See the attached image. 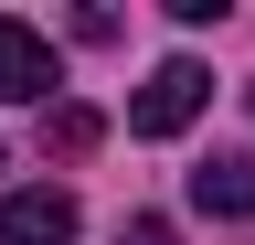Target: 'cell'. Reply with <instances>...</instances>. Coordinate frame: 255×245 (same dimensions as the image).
<instances>
[{
    "mask_svg": "<svg viewBox=\"0 0 255 245\" xmlns=\"http://www.w3.org/2000/svg\"><path fill=\"white\" fill-rule=\"evenodd\" d=\"M202 107H213V75L191 64V53H170V64H159V75L138 85V107H128V128H138V139H181V128H191Z\"/></svg>",
    "mask_w": 255,
    "mask_h": 245,
    "instance_id": "6da1fadb",
    "label": "cell"
},
{
    "mask_svg": "<svg viewBox=\"0 0 255 245\" xmlns=\"http://www.w3.org/2000/svg\"><path fill=\"white\" fill-rule=\"evenodd\" d=\"M53 85H64L53 43L32 32V21H11V11H0V107H32V96H53Z\"/></svg>",
    "mask_w": 255,
    "mask_h": 245,
    "instance_id": "7a4b0ae2",
    "label": "cell"
},
{
    "mask_svg": "<svg viewBox=\"0 0 255 245\" xmlns=\"http://www.w3.org/2000/svg\"><path fill=\"white\" fill-rule=\"evenodd\" d=\"M0 245H75V192H53V181L11 192L0 203Z\"/></svg>",
    "mask_w": 255,
    "mask_h": 245,
    "instance_id": "3957f363",
    "label": "cell"
},
{
    "mask_svg": "<svg viewBox=\"0 0 255 245\" xmlns=\"http://www.w3.org/2000/svg\"><path fill=\"white\" fill-rule=\"evenodd\" d=\"M191 203H202V213H223V224H255V160H245V149L202 160V171H191Z\"/></svg>",
    "mask_w": 255,
    "mask_h": 245,
    "instance_id": "277c9868",
    "label": "cell"
},
{
    "mask_svg": "<svg viewBox=\"0 0 255 245\" xmlns=\"http://www.w3.org/2000/svg\"><path fill=\"white\" fill-rule=\"evenodd\" d=\"M53 149H96V117L85 107H53Z\"/></svg>",
    "mask_w": 255,
    "mask_h": 245,
    "instance_id": "5b68a950",
    "label": "cell"
},
{
    "mask_svg": "<svg viewBox=\"0 0 255 245\" xmlns=\"http://www.w3.org/2000/svg\"><path fill=\"white\" fill-rule=\"evenodd\" d=\"M128 245H181V235H170V213H128Z\"/></svg>",
    "mask_w": 255,
    "mask_h": 245,
    "instance_id": "8992f818",
    "label": "cell"
}]
</instances>
